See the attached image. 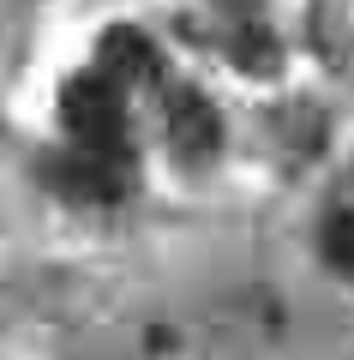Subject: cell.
Returning a JSON list of instances; mask_svg holds the SVG:
<instances>
[{
	"label": "cell",
	"instance_id": "cell-5",
	"mask_svg": "<svg viewBox=\"0 0 354 360\" xmlns=\"http://www.w3.org/2000/svg\"><path fill=\"white\" fill-rule=\"evenodd\" d=\"M324 264L342 283H354V217H330L324 222Z\"/></svg>",
	"mask_w": 354,
	"mask_h": 360
},
{
	"label": "cell",
	"instance_id": "cell-2",
	"mask_svg": "<svg viewBox=\"0 0 354 360\" xmlns=\"http://www.w3.org/2000/svg\"><path fill=\"white\" fill-rule=\"evenodd\" d=\"M163 132H168V144H175L180 156H210L216 144H222V120H216V108L204 103L192 84H168L163 90Z\"/></svg>",
	"mask_w": 354,
	"mask_h": 360
},
{
	"label": "cell",
	"instance_id": "cell-1",
	"mask_svg": "<svg viewBox=\"0 0 354 360\" xmlns=\"http://www.w3.org/2000/svg\"><path fill=\"white\" fill-rule=\"evenodd\" d=\"M61 120H66V139L72 150L90 156H127V108H120V90H114L108 72H84L66 84L61 96Z\"/></svg>",
	"mask_w": 354,
	"mask_h": 360
},
{
	"label": "cell",
	"instance_id": "cell-3",
	"mask_svg": "<svg viewBox=\"0 0 354 360\" xmlns=\"http://www.w3.org/2000/svg\"><path fill=\"white\" fill-rule=\"evenodd\" d=\"M54 186L78 205H114L127 193V174L114 156H90V150H72V156H54Z\"/></svg>",
	"mask_w": 354,
	"mask_h": 360
},
{
	"label": "cell",
	"instance_id": "cell-4",
	"mask_svg": "<svg viewBox=\"0 0 354 360\" xmlns=\"http://www.w3.org/2000/svg\"><path fill=\"white\" fill-rule=\"evenodd\" d=\"M102 72H120V84H139V78H156V49H151V37L144 30H132V25H120V30H108L102 37Z\"/></svg>",
	"mask_w": 354,
	"mask_h": 360
}]
</instances>
